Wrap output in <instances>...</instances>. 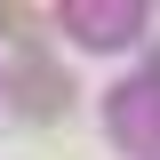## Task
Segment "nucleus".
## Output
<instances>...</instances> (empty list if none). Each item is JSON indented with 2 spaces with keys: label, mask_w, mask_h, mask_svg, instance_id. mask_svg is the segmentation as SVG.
Here are the masks:
<instances>
[{
  "label": "nucleus",
  "mask_w": 160,
  "mask_h": 160,
  "mask_svg": "<svg viewBox=\"0 0 160 160\" xmlns=\"http://www.w3.org/2000/svg\"><path fill=\"white\" fill-rule=\"evenodd\" d=\"M16 96H24V112H32V120H56L64 104H72V80H64L56 64H24V80H16Z\"/></svg>",
  "instance_id": "1"
}]
</instances>
